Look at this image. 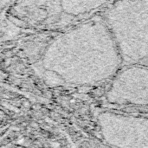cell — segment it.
<instances>
[{"label": "cell", "mask_w": 148, "mask_h": 148, "mask_svg": "<svg viewBox=\"0 0 148 148\" xmlns=\"http://www.w3.org/2000/svg\"><path fill=\"white\" fill-rule=\"evenodd\" d=\"M108 102L117 105H148V68L130 64L114 75L106 92Z\"/></svg>", "instance_id": "277c9868"}, {"label": "cell", "mask_w": 148, "mask_h": 148, "mask_svg": "<svg viewBox=\"0 0 148 148\" xmlns=\"http://www.w3.org/2000/svg\"><path fill=\"white\" fill-rule=\"evenodd\" d=\"M123 64L104 21L82 23L56 38L47 48L46 70L73 85H91L113 77Z\"/></svg>", "instance_id": "6da1fadb"}, {"label": "cell", "mask_w": 148, "mask_h": 148, "mask_svg": "<svg viewBox=\"0 0 148 148\" xmlns=\"http://www.w3.org/2000/svg\"><path fill=\"white\" fill-rule=\"evenodd\" d=\"M112 0H20L30 11L41 17L56 19L64 13L76 17L102 7Z\"/></svg>", "instance_id": "5b68a950"}, {"label": "cell", "mask_w": 148, "mask_h": 148, "mask_svg": "<svg viewBox=\"0 0 148 148\" xmlns=\"http://www.w3.org/2000/svg\"><path fill=\"white\" fill-rule=\"evenodd\" d=\"M15 0H0V40H7L13 37L16 26L10 23L7 17L8 11H11L13 7Z\"/></svg>", "instance_id": "8992f818"}, {"label": "cell", "mask_w": 148, "mask_h": 148, "mask_svg": "<svg viewBox=\"0 0 148 148\" xmlns=\"http://www.w3.org/2000/svg\"><path fill=\"white\" fill-rule=\"evenodd\" d=\"M105 142L113 147H148V118L102 113L97 118Z\"/></svg>", "instance_id": "3957f363"}, {"label": "cell", "mask_w": 148, "mask_h": 148, "mask_svg": "<svg viewBox=\"0 0 148 148\" xmlns=\"http://www.w3.org/2000/svg\"><path fill=\"white\" fill-rule=\"evenodd\" d=\"M123 63L148 59V0H119L104 18Z\"/></svg>", "instance_id": "7a4b0ae2"}]
</instances>
